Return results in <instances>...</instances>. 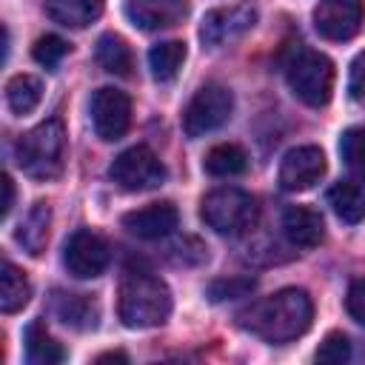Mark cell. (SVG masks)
<instances>
[{
    "label": "cell",
    "instance_id": "15",
    "mask_svg": "<svg viewBox=\"0 0 365 365\" xmlns=\"http://www.w3.org/2000/svg\"><path fill=\"white\" fill-rule=\"evenodd\" d=\"M51 311L63 325H68L74 331H91V328H97V319H100V308L88 294L54 291Z\"/></svg>",
    "mask_w": 365,
    "mask_h": 365
},
{
    "label": "cell",
    "instance_id": "17",
    "mask_svg": "<svg viewBox=\"0 0 365 365\" xmlns=\"http://www.w3.org/2000/svg\"><path fill=\"white\" fill-rule=\"evenodd\" d=\"M328 205L334 208V214L348 222L356 225L365 220V174L356 180H342L328 191Z\"/></svg>",
    "mask_w": 365,
    "mask_h": 365
},
{
    "label": "cell",
    "instance_id": "33",
    "mask_svg": "<svg viewBox=\"0 0 365 365\" xmlns=\"http://www.w3.org/2000/svg\"><path fill=\"white\" fill-rule=\"evenodd\" d=\"M97 362H128V356H125V354H120V351H111V354L97 356Z\"/></svg>",
    "mask_w": 365,
    "mask_h": 365
},
{
    "label": "cell",
    "instance_id": "30",
    "mask_svg": "<svg viewBox=\"0 0 365 365\" xmlns=\"http://www.w3.org/2000/svg\"><path fill=\"white\" fill-rule=\"evenodd\" d=\"M345 308L351 314V319H356L359 325H365V279H354L345 297Z\"/></svg>",
    "mask_w": 365,
    "mask_h": 365
},
{
    "label": "cell",
    "instance_id": "18",
    "mask_svg": "<svg viewBox=\"0 0 365 365\" xmlns=\"http://www.w3.org/2000/svg\"><path fill=\"white\" fill-rule=\"evenodd\" d=\"M48 225H51V208L46 202H34L26 220L17 225L14 240L23 245V251H29L31 257H40L48 242Z\"/></svg>",
    "mask_w": 365,
    "mask_h": 365
},
{
    "label": "cell",
    "instance_id": "21",
    "mask_svg": "<svg viewBox=\"0 0 365 365\" xmlns=\"http://www.w3.org/2000/svg\"><path fill=\"white\" fill-rule=\"evenodd\" d=\"M29 299H31V285H29L26 274L14 262L6 259L3 262V271H0V311L3 314H14Z\"/></svg>",
    "mask_w": 365,
    "mask_h": 365
},
{
    "label": "cell",
    "instance_id": "24",
    "mask_svg": "<svg viewBox=\"0 0 365 365\" xmlns=\"http://www.w3.org/2000/svg\"><path fill=\"white\" fill-rule=\"evenodd\" d=\"M182 63H185V43H180V40L157 43L148 51V68H151L154 80H160V83L174 80L177 71L182 68Z\"/></svg>",
    "mask_w": 365,
    "mask_h": 365
},
{
    "label": "cell",
    "instance_id": "29",
    "mask_svg": "<svg viewBox=\"0 0 365 365\" xmlns=\"http://www.w3.org/2000/svg\"><path fill=\"white\" fill-rule=\"evenodd\" d=\"M351 356V342L345 334H328L325 342L317 348V362H345Z\"/></svg>",
    "mask_w": 365,
    "mask_h": 365
},
{
    "label": "cell",
    "instance_id": "11",
    "mask_svg": "<svg viewBox=\"0 0 365 365\" xmlns=\"http://www.w3.org/2000/svg\"><path fill=\"white\" fill-rule=\"evenodd\" d=\"M257 23V9L251 3H240V6H228V9H214L205 14L200 37L208 48H222L237 43L245 31H251Z\"/></svg>",
    "mask_w": 365,
    "mask_h": 365
},
{
    "label": "cell",
    "instance_id": "3",
    "mask_svg": "<svg viewBox=\"0 0 365 365\" xmlns=\"http://www.w3.org/2000/svg\"><path fill=\"white\" fill-rule=\"evenodd\" d=\"M14 160L20 171L31 180L48 182L63 174L66 165V128L57 117L26 131L14 145Z\"/></svg>",
    "mask_w": 365,
    "mask_h": 365
},
{
    "label": "cell",
    "instance_id": "7",
    "mask_svg": "<svg viewBox=\"0 0 365 365\" xmlns=\"http://www.w3.org/2000/svg\"><path fill=\"white\" fill-rule=\"evenodd\" d=\"M108 177L123 188V191H151L163 185L165 180V165L160 157L145 148V145H131L120 151L108 168Z\"/></svg>",
    "mask_w": 365,
    "mask_h": 365
},
{
    "label": "cell",
    "instance_id": "6",
    "mask_svg": "<svg viewBox=\"0 0 365 365\" xmlns=\"http://www.w3.org/2000/svg\"><path fill=\"white\" fill-rule=\"evenodd\" d=\"M231 111H234V94L220 83H208L188 100L182 111V131L191 140L205 137L220 125H225Z\"/></svg>",
    "mask_w": 365,
    "mask_h": 365
},
{
    "label": "cell",
    "instance_id": "8",
    "mask_svg": "<svg viewBox=\"0 0 365 365\" xmlns=\"http://www.w3.org/2000/svg\"><path fill=\"white\" fill-rule=\"evenodd\" d=\"M108 262H111L108 242L100 234L88 231V228H77L68 237L66 248H63V265L77 279H94V277H100L108 268Z\"/></svg>",
    "mask_w": 365,
    "mask_h": 365
},
{
    "label": "cell",
    "instance_id": "27",
    "mask_svg": "<svg viewBox=\"0 0 365 365\" xmlns=\"http://www.w3.org/2000/svg\"><path fill=\"white\" fill-rule=\"evenodd\" d=\"M66 54H68V43L57 34H46L31 46V57L46 68H54Z\"/></svg>",
    "mask_w": 365,
    "mask_h": 365
},
{
    "label": "cell",
    "instance_id": "10",
    "mask_svg": "<svg viewBox=\"0 0 365 365\" xmlns=\"http://www.w3.org/2000/svg\"><path fill=\"white\" fill-rule=\"evenodd\" d=\"M365 20V0H319L314 9V29L319 37L342 43L351 40Z\"/></svg>",
    "mask_w": 365,
    "mask_h": 365
},
{
    "label": "cell",
    "instance_id": "4",
    "mask_svg": "<svg viewBox=\"0 0 365 365\" xmlns=\"http://www.w3.org/2000/svg\"><path fill=\"white\" fill-rule=\"evenodd\" d=\"M285 80L297 100L311 108H322L334 94V63L319 51L297 48L285 63Z\"/></svg>",
    "mask_w": 365,
    "mask_h": 365
},
{
    "label": "cell",
    "instance_id": "23",
    "mask_svg": "<svg viewBox=\"0 0 365 365\" xmlns=\"http://www.w3.org/2000/svg\"><path fill=\"white\" fill-rule=\"evenodd\" d=\"M43 100V83L34 74H14L6 86V103L14 114H31Z\"/></svg>",
    "mask_w": 365,
    "mask_h": 365
},
{
    "label": "cell",
    "instance_id": "13",
    "mask_svg": "<svg viewBox=\"0 0 365 365\" xmlns=\"http://www.w3.org/2000/svg\"><path fill=\"white\" fill-rule=\"evenodd\" d=\"M180 222V211L174 202H151L145 208H134L123 214V228L140 240L168 237Z\"/></svg>",
    "mask_w": 365,
    "mask_h": 365
},
{
    "label": "cell",
    "instance_id": "5",
    "mask_svg": "<svg viewBox=\"0 0 365 365\" xmlns=\"http://www.w3.org/2000/svg\"><path fill=\"white\" fill-rule=\"evenodd\" d=\"M257 200L242 191V188H234V185H225V188H214L202 197L200 202V217L202 222L217 231V234H228V237H237V234H245L254 222H257Z\"/></svg>",
    "mask_w": 365,
    "mask_h": 365
},
{
    "label": "cell",
    "instance_id": "25",
    "mask_svg": "<svg viewBox=\"0 0 365 365\" xmlns=\"http://www.w3.org/2000/svg\"><path fill=\"white\" fill-rule=\"evenodd\" d=\"M202 165L211 177H237L248 168V157L237 143H220L205 154Z\"/></svg>",
    "mask_w": 365,
    "mask_h": 365
},
{
    "label": "cell",
    "instance_id": "19",
    "mask_svg": "<svg viewBox=\"0 0 365 365\" xmlns=\"http://www.w3.org/2000/svg\"><path fill=\"white\" fill-rule=\"evenodd\" d=\"M46 14L66 29H86L103 14V0H46Z\"/></svg>",
    "mask_w": 365,
    "mask_h": 365
},
{
    "label": "cell",
    "instance_id": "31",
    "mask_svg": "<svg viewBox=\"0 0 365 365\" xmlns=\"http://www.w3.org/2000/svg\"><path fill=\"white\" fill-rule=\"evenodd\" d=\"M348 91L356 103L365 106V51H359L351 63V77H348Z\"/></svg>",
    "mask_w": 365,
    "mask_h": 365
},
{
    "label": "cell",
    "instance_id": "2",
    "mask_svg": "<svg viewBox=\"0 0 365 365\" xmlns=\"http://www.w3.org/2000/svg\"><path fill=\"white\" fill-rule=\"evenodd\" d=\"M117 314L125 328H154L163 325L171 314L168 285L143 268H128L120 279Z\"/></svg>",
    "mask_w": 365,
    "mask_h": 365
},
{
    "label": "cell",
    "instance_id": "22",
    "mask_svg": "<svg viewBox=\"0 0 365 365\" xmlns=\"http://www.w3.org/2000/svg\"><path fill=\"white\" fill-rule=\"evenodd\" d=\"M97 63H100V68H106L108 74H117V77H128L134 68L131 48L120 34H103L97 40Z\"/></svg>",
    "mask_w": 365,
    "mask_h": 365
},
{
    "label": "cell",
    "instance_id": "28",
    "mask_svg": "<svg viewBox=\"0 0 365 365\" xmlns=\"http://www.w3.org/2000/svg\"><path fill=\"white\" fill-rule=\"evenodd\" d=\"M254 279L251 277H228V279H214L208 285V297L214 302H222V299H237V297H248L254 291Z\"/></svg>",
    "mask_w": 365,
    "mask_h": 365
},
{
    "label": "cell",
    "instance_id": "20",
    "mask_svg": "<svg viewBox=\"0 0 365 365\" xmlns=\"http://www.w3.org/2000/svg\"><path fill=\"white\" fill-rule=\"evenodd\" d=\"M26 359L31 365H57L66 359V348L46 331L40 319L26 328Z\"/></svg>",
    "mask_w": 365,
    "mask_h": 365
},
{
    "label": "cell",
    "instance_id": "14",
    "mask_svg": "<svg viewBox=\"0 0 365 365\" xmlns=\"http://www.w3.org/2000/svg\"><path fill=\"white\" fill-rule=\"evenodd\" d=\"M125 14L134 26L145 31H160V29H171L185 20L188 0H128Z\"/></svg>",
    "mask_w": 365,
    "mask_h": 365
},
{
    "label": "cell",
    "instance_id": "12",
    "mask_svg": "<svg viewBox=\"0 0 365 365\" xmlns=\"http://www.w3.org/2000/svg\"><path fill=\"white\" fill-rule=\"evenodd\" d=\"M325 174V154L317 145H297L279 163V185L285 191L314 188Z\"/></svg>",
    "mask_w": 365,
    "mask_h": 365
},
{
    "label": "cell",
    "instance_id": "1",
    "mask_svg": "<svg viewBox=\"0 0 365 365\" xmlns=\"http://www.w3.org/2000/svg\"><path fill=\"white\" fill-rule=\"evenodd\" d=\"M240 319L259 339H265L271 345H285L311 328L314 302L302 288H282V291L254 302L248 311L240 314Z\"/></svg>",
    "mask_w": 365,
    "mask_h": 365
},
{
    "label": "cell",
    "instance_id": "26",
    "mask_svg": "<svg viewBox=\"0 0 365 365\" xmlns=\"http://www.w3.org/2000/svg\"><path fill=\"white\" fill-rule=\"evenodd\" d=\"M339 154L354 174H365V128H348L339 140Z\"/></svg>",
    "mask_w": 365,
    "mask_h": 365
},
{
    "label": "cell",
    "instance_id": "16",
    "mask_svg": "<svg viewBox=\"0 0 365 365\" xmlns=\"http://www.w3.org/2000/svg\"><path fill=\"white\" fill-rule=\"evenodd\" d=\"M282 231L297 248H317L325 237L322 214L308 205H291L282 214Z\"/></svg>",
    "mask_w": 365,
    "mask_h": 365
},
{
    "label": "cell",
    "instance_id": "32",
    "mask_svg": "<svg viewBox=\"0 0 365 365\" xmlns=\"http://www.w3.org/2000/svg\"><path fill=\"white\" fill-rule=\"evenodd\" d=\"M0 185H3V211H0V214L9 217V211H11V205H14V182H11L9 174H3Z\"/></svg>",
    "mask_w": 365,
    "mask_h": 365
},
{
    "label": "cell",
    "instance_id": "9",
    "mask_svg": "<svg viewBox=\"0 0 365 365\" xmlns=\"http://www.w3.org/2000/svg\"><path fill=\"white\" fill-rule=\"evenodd\" d=\"M91 123L100 140L114 143L120 137H125L128 125H131V100L125 91L103 86L91 94Z\"/></svg>",
    "mask_w": 365,
    "mask_h": 365
}]
</instances>
